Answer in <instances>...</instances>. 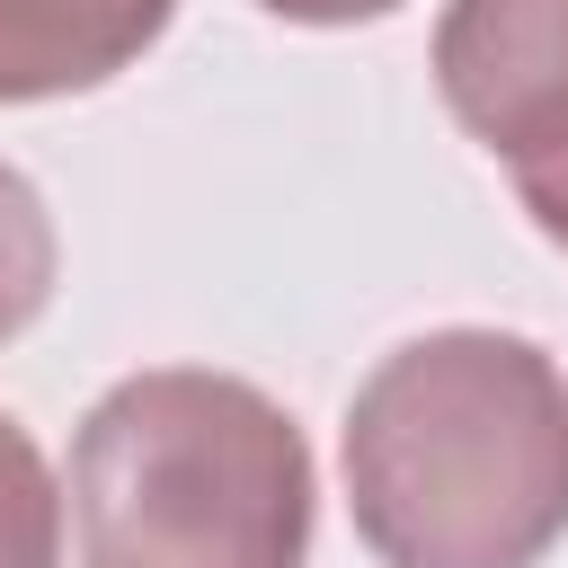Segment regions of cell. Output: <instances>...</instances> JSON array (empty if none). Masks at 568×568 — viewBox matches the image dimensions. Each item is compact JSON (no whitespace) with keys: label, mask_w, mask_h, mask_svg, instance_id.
<instances>
[{"label":"cell","mask_w":568,"mask_h":568,"mask_svg":"<svg viewBox=\"0 0 568 568\" xmlns=\"http://www.w3.org/2000/svg\"><path fill=\"white\" fill-rule=\"evenodd\" d=\"M53 275H62L53 213H44L36 178L0 160V346H9L18 328H36V320H44V302H53Z\"/></svg>","instance_id":"cell-5"},{"label":"cell","mask_w":568,"mask_h":568,"mask_svg":"<svg viewBox=\"0 0 568 568\" xmlns=\"http://www.w3.org/2000/svg\"><path fill=\"white\" fill-rule=\"evenodd\" d=\"M0 568H62V488L9 408H0Z\"/></svg>","instance_id":"cell-6"},{"label":"cell","mask_w":568,"mask_h":568,"mask_svg":"<svg viewBox=\"0 0 568 568\" xmlns=\"http://www.w3.org/2000/svg\"><path fill=\"white\" fill-rule=\"evenodd\" d=\"M515 169V195H524V213H532V231L568 257V124L550 133V142H532V151H515L506 160Z\"/></svg>","instance_id":"cell-7"},{"label":"cell","mask_w":568,"mask_h":568,"mask_svg":"<svg viewBox=\"0 0 568 568\" xmlns=\"http://www.w3.org/2000/svg\"><path fill=\"white\" fill-rule=\"evenodd\" d=\"M266 18H293V27H364V18H390L399 0H257Z\"/></svg>","instance_id":"cell-8"},{"label":"cell","mask_w":568,"mask_h":568,"mask_svg":"<svg viewBox=\"0 0 568 568\" xmlns=\"http://www.w3.org/2000/svg\"><path fill=\"white\" fill-rule=\"evenodd\" d=\"M178 0H0V106L106 89L160 44Z\"/></svg>","instance_id":"cell-4"},{"label":"cell","mask_w":568,"mask_h":568,"mask_svg":"<svg viewBox=\"0 0 568 568\" xmlns=\"http://www.w3.org/2000/svg\"><path fill=\"white\" fill-rule=\"evenodd\" d=\"M346 506L382 568H541L568 532V373L515 328H426L346 399Z\"/></svg>","instance_id":"cell-1"},{"label":"cell","mask_w":568,"mask_h":568,"mask_svg":"<svg viewBox=\"0 0 568 568\" xmlns=\"http://www.w3.org/2000/svg\"><path fill=\"white\" fill-rule=\"evenodd\" d=\"M435 89L497 160L550 142L568 124V0H444Z\"/></svg>","instance_id":"cell-3"},{"label":"cell","mask_w":568,"mask_h":568,"mask_svg":"<svg viewBox=\"0 0 568 568\" xmlns=\"http://www.w3.org/2000/svg\"><path fill=\"white\" fill-rule=\"evenodd\" d=\"M311 444L240 373H124L71 435L80 568H302Z\"/></svg>","instance_id":"cell-2"}]
</instances>
